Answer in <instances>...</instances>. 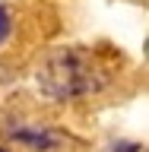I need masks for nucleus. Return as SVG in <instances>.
<instances>
[{"label": "nucleus", "instance_id": "1", "mask_svg": "<svg viewBox=\"0 0 149 152\" xmlns=\"http://www.w3.org/2000/svg\"><path fill=\"white\" fill-rule=\"evenodd\" d=\"M105 70L83 48H57L38 66V86L51 98H79L102 89Z\"/></svg>", "mask_w": 149, "mask_h": 152}, {"label": "nucleus", "instance_id": "2", "mask_svg": "<svg viewBox=\"0 0 149 152\" xmlns=\"http://www.w3.org/2000/svg\"><path fill=\"white\" fill-rule=\"evenodd\" d=\"M10 35V16H7V10L0 7V41Z\"/></svg>", "mask_w": 149, "mask_h": 152}, {"label": "nucleus", "instance_id": "3", "mask_svg": "<svg viewBox=\"0 0 149 152\" xmlns=\"http://www.w3.org/2000/svg\"><path fill=\"white\" fill-rule=\"evenodd\" d=\"M0 152H7V149H0Z\"/></svg>", "mask_w": 149, "mask_h": 152}]
</instances>
